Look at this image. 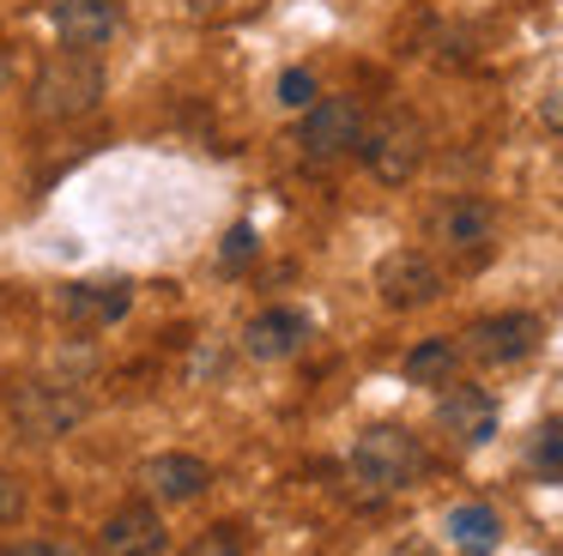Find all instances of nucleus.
<instances>
[{
  "mask_svg": "<svg viewBox=\"0 0 563 556\" xmlns=\"http://www.w3.org/2000/svg\"><path fill=\"white\" fill-rule=\"evenodd\" d=\"M442 532H449V544H454L461 556H490V551L503 544V520H497V508H485V502H461V508H449Z\"/></svg>",
  "mask_w": 563,
  "mask_h": 556,
  "instance_id": "obj_15",
  "label": "nucleus"
},
{
  "mask_svg": "<svg viewBox=\"0 0 563 556\" xmlns=\"http://www.w3.org/2000/svg\"><path fill=\"white\" fill-rule=\"evenodd\" d=\"M134 309V285L128 278H79V285H62V314L74 326H115Z\"/></svg>",
  "mask_w": 563,
  "mask_h": 556,
  "instance_id": "obj_12",
  "label": "nucleus"
},
{
  "mask_svg": "<svg viewBox=\"0 0 563 556\" xmlns=\"http://www.w3.org/2000/svg\"><path fill=\"white\" fill-rule=\"evenodd\" d=\"M134 483L152 502H195V496H207L212 471H207V459H195V454H152V459H140Z\"/></svg>",
  "mask_w": 563,
  "mask_h": 556,
  "instance_id": "obj_11",
  "label": "nucleus"
},
{
  "mask_svg": "<svg viewBox=\"0 0 563 556\" xmlns=\"http://www.w3.org/2000/svg\"><path fill=\"white\" fill-rule=\"evenodd\" d=\"M539 121H545L551 133H563V91H551L545 103H539Z\"/></svg>",
  "mask_w": 563,
  "mask_h": 556,
  "instance_id": "obj_22",
  "label": "nucleus"
},
{
  "mask_svg": "<svg viewBox=\"0 0 563 556\" xmlns=\"http://www.w3.org/2000/svg\"><path fill=\"white\" fill-rule=\"evenodd\" d=\"M164 544H170L164 514L146 508V502L115 508V514L103 520V532H98V556H164Z\"/></svg>",
  "mask_w": 563,
  "mask_h": 556,
  "instance_id": "obj_10",
  "label": "nucleus"
},
{
  "mask_svg": "<svg viewBox=\"0 0 563 556\" xmlns=\"http://www.w3.org/2000/svg\"><path fill=\"white\" fill-rule=\"evenodd\" d=\"M357 140H364V109H357V97H316L303 109V121H297V152L309 164H340V157L357 152Z\"/></svg>",
  "mask_w": 563,
  "mask_h": 556,
  "instance_id": "obj_6",
  "label": "nucleus"
},
{
  "mask_svg": "<svg viewBox=\"0 0 563 556\" xmlns=\"http://www.w3.org/2000/svg\"><path fill=\"white\" fill-rule=\"evenodd\" d=\"M539 338H545V321L527 314V309H509V314H485V321L466 326V345L461 351L473 363H485V369H509V363L533 357Z\"/></svg>",
  "mask_w": 563,
  "mask_h": 556,
  "instance_id": "obj_7",
  "label": "nucleus"
},
{
  "mask_svg": "<svg viewBox=\"0 0 563 556\" xmlns=\"http://www.w3.org/2000/svg\"><path fill=\"white\" fill-rule=\"evenodd\" d=\"M303 345H309V314H297V309H261L243 326V351L255 363H285Z\"/></svg>",
  "mask_w": 563,
  "mask_h": 556,
  "instance_id": "obj_14",
  "label": "nucleus"
},
{
  "mask_svg": "<svg viewBox=\"0 0 563 556\" xmlns=\"http://www.w3.org/2000/svg\"><path fill=\"white\" fill-rule=\"evenodd\" d=\"M7 405H13L19 435H31V442H62L91 418V393L79 375H31V381L13 387Z\"/></svg>",
  "mask_w": 563,
  "mask_h": 556,
  "instance_id": "obj_1",
  "label": "nucleus"
},
{
  "mask_svg": "<svg viewBox=\"0 0 563 556\" xmlns=\"http://www.w3.org/2000/svg\"><path fill=\"white\" fill-rule=\"evenodd\" d=\"M183 556H243V538H236V526H207Z\"/></svg>",
  "mask_w": 563,
  "mask_h": 556,
  "instance_id": "obj_19",
  "label": "nucleus"
},
{
  "mask_svg": "<svg viewBox=\"0 0 563 556\" xmlns=\"http://www.w3.org/2000/svg\"><path fill=\"white\" fill-rule=\"evenodd\" d=\"M424 236L442 254H454V260H478L497 242V205L478 200V193H449V200H437L424 212Z\"/></svg>",
  "mask_w": 563,
  "mask_h": 556,
  "instance_id": "obj_5",
  "label": "nucleus"
},
{
  "mask_svg": "<svg viewBox=\"0 0 563 556\" xmlns=\"http://www.w3.org/2000/svg\"><path fill=\"white\" fill-rule=\"evenodd\" d=\"M352 478L364 483L369 496H394V490H412L418 478H424V442H418L412 430H400V423H376V430H364L352 442Z\"/></svg>",
  "mask_w": 563,
  "mask_h": 556,
  "instance_id": "obj_2",
  "label": "nucleus"
},
{
  "mask_svg": "<svg viewBox=\"0 0 563 556\" xmlns=\"http://www.w3.org/2000/svg\"><path fill=\"white\" fill-rule=\"evenodd\" d=\"M357 157H364V169H369L376 181L400 188V181H412L418 164H424V127H418L412 115H400V109H388V115L364 121Z\"/></svg>",
  "mask_w": 563,
  "mask_h": 556,
  "instance_id": "obj_4",
  "label": "nucleus"
},
{
  "mask_svg": "<svg viewBox=\"0 0 563 556\" xmlns=\"http://www.w3.org/2000/svg\"><path fill=\"white\" fill-rule=\"evenodd\" d=\"M400 369L412 387H449L454 369H461V345H454V338H418Z\"/></svg>",
  "mask_w": 563,
  "mask_h": 556,
  "instance_id": "obj_16",
  "label": "nucleus"
},
{
  "mask_svg": "<svg viewBox=\"0 0 563 556\" xmlns=\"http://www.w3.org/2000/svg\"><path fill=\"white\" fill-rule=\"evenodd\" d=\"M316 73H309V67H291V73H279V103L285 109H309V103H316Z\"/></svg>",
  "mask_w": 563,
  "mask_h": 556,
  "instance_id": "obj_18",
  "label": "nucleus"
},
{
  "mask_svg": "<svg viewBox=\"0 0 563 556\" xmlns=\"http://www.w3.org/2000/svg\"><path fill=\"white\" fill-rule=\"evenodd\" d=\"M49 24H55V43L67 55H98L122 31V0H55Z\"/></svg>",
  "mask_w": 563,
  "mask_h": 556,
  "instance_id": "obj_9",
  "label": "nucleus"
},
{
  "mask_svg": "<svg viewBox=\"0 0 563 556\" xmlns=\"http://www.w3.org/2000/svg\"><path fill=\"white\" fill-rule=\"evenodd\" d=\"M437 423L461 447H485L490 435H497V399H490L485 387H449V393L437 399Z\"/></svg>",
  "mask_w": 563,
  "mask_h": 556,
  "instance_id": "obj_13",
  "label": "nucleus"
},
{
  "mask_svg": "<svg viewBox=\"0 0 563 556\" xmlns=\"http://www.w3.org/2000/svg\"><path fill=\"white\" fill-rule=\"evenodd\" d=\"M255 248H261L255 230H249V224H231V230H224V248H219V266H224V273H243V266L255 260Z\"/></svg>",
  "mask_w": 563,
  "mask_h": 556,
  "instance_id": "obj_17",
  "label": "nucleus"
},
{
  "mask_svg": "<svg viewBox=\"0 0 563 556\" xmlns=\"http://www.w3.org/2000/svg\"><path fill=\"white\" fill-rule=\"evenodd\" d=\"M7 85H13V55L0 48V91H7Z\"/></svg>",
  "mask_w": 563,
  "mask_h": 556,
  "instance_id": "obj_24",
  "label": "nucleus"
},
{
  "mask_svg": "<svg viewBox=\"0 0 563 556\" xmlns=\"http://www.w3.org/2000/svg\"><path fill=\"white\" fill-rule=\"evenodd\" d=\"M19 514H25V483L13 471H0V526H13Z\"/></svg>",
  "mask_w": 563,
  "mask_h": 556,
  "instance_id": "obj_21",
  "label": "nucleus"
},
{
  "mask_svg": "<svg viewBox=\"0 0 563 556\" xmlns=\"http://www.w3.org/2000/svg\"><path fill=\"white\" fill-rule=\"evenodd\" d=\"M7 556H67L62 544H49V538H25V544H13Z\"/></svg>",
  "mask_w": 563,
  "mask_h": 556,
  "instance_id": "obj_23",
  "label": "nucleus"
},
{
  "mask_svg": "<svg viewBox=\"0 0 563 556\" xmlns=\"http://www.w3.org/2000/svg\"><path fill=\"white\" fill-rule=\"evenodd\" d=\"M376 297L388 309H424L442 297V266L424 248H394L376 260Z\"/></svg>",
  "mask_w": 563,
  "mask_h": 556,
  "instance_id": "obj_8",
  "label": "nucleus"
},
{
  "mask_svg": "<svg viewBox=\"0 0 563 556\" xmlns=\"http://www.w3.org/2000/svg\"><path fill=\"white\" fill-rule=\"evenodd\" d=\"M103 60L98 55H55L31 85V115L37 121H79L103 103Z\"/></svg>",
  "mask_w": 563,
  "mask_h": 556,
  "instance_id": "obj_3",
  "label": "nucleus"
},
{
  "mask_svg": "<svg viewBox=\"0 0 563 556\" xmlns=\"http://www.w3.org/2000/svg\"><path fill=\"white\" fill-rule=\"evenodd\" d=\"M533 466L539 471H563V423H545L533 435Z\"/></svg>",
  "mask_w": 563,
  "mask_h": 556,
  "instance_id": "obj_20",
  "label": "nucleus"
},
{
  "mask_svg": "<svg viewBox=\"0 0 563 556\" xmlns=\"http://www.w3.org/2000/svg\"><path fill=\"white\" fill-rule=\"evenodd\" d=\"M188 7H212V0H188Z\"/></svg>",
  "mask_w": 563,
  "mask_h": 556,
  "instance_id": "obj_25",
  "label": "nucleus"
}]
</instances>
